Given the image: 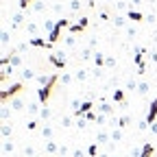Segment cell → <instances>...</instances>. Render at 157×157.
Segmentation results:
<instances>
[{
	"label": "cell",
	"mask_w": 157,
	"mask_h": 157,
	"mask_svg": "<svg viewBox=\"0 0 157 157\" xmlns=\"http://www.w3.org/2000/svg\"><path fill=\"white\" fill-rule=\"evenodd\" d=\"M59 78H61L59 74H52V78H50V83L37 90V101L42 103V105H46V107H48V101H50V96H52V90H55V85L59 83Z\"/></svg>",
	"instance_id": "cell-1"
},
{
	"label": "cell",
	"mask_w": 157,
	"mask_h": 157,
	"mask_svg": "<svg viewBox=\"0 0 157 157\" xmlns=\"http://www.w3.org/2000/svg\"><path fill=\"white\" fill-rule=\"evenodd\" d=\"M24 92V81H17V83H11L9 87H5L2 92H0V101H2V105H9V101H13V98L17 94Z\"/></svg>",
	"instance_id": "cell-2"
},
{
	"label": "cell",
	"mask_w": 157,
	"mask_h": 157,
	"mask_svg": "<svg viewBox=\"0 0 157 157\" xmlns=\"http://www.w3.org/2000/svg\"><path fill=\"white\" fill-rule=\"evenodd\" d=\"M70 24H72V22H70V20H66V17L57 20V26H55V31L48 35V42L55 46V44L59 42V37H61V31H63V29H70Z\"/></svg>",
	"instance_id": "cell-3"
},
{
	"label": "cell",
	"mask_w": 157,
	"mask_h": 157,
	"mask_svg": "<svg viewBox=\"0 0 157 157\" xmlns=\"http://www.w3.org/2000/svg\"><path fill=\"white\" fill-rule=\"evenodd\" d=\"M48 61H50V63H52L57 70H63V68H66V55H63V50L48 55Z\"/></svg>",
	"instance_id": "cell-4"
},
{
	"label": "cell",
	"mask_w": 157,
	"mask_h": 157,
	"mask_svg": "<svg viewBox=\"0 0 157 157\" xmlns=\"http://www.w3.org/2000/svg\"><path fill=\"white\" fill-rule=\"evenodd\" d=\"M87 24H90V20H87V17H81V20H78L76 24H70V29H68V31H70V35H76V33H83Z\"/></svg>",
	"instance_id": "cell-5"
},
{
	"label": "cell",
	"mask_w": 157,
	"mask_h": 157,
	"mask_svg": "<svg viewBox=\"0 0 157 157\" xmlns=\"http://www.w3.org/2000/svg\"><path fill=\"white\" fill-rule=\"evenodd\" d=\"M29 46H37V48H52V44L46 37H29Z\"/></svg>",
	"instance_id": "cell-6"
},
{
	"label": "cell",
	"mask_w": 157,
	"mask_h": 157,
	"mask_svg": "<svg viewBox=\"0 0 157 157\" xmlns=\"http://www.w3.org/2000/svg\"><path fill=\"white\" fill-rule=\"evenodd\" d=\"M157 120V98H155V101L151 103V107H148V113H146V122L148 124H153Z\"/></svg>",
	"instance_id": "cell-7"
},
{
	"label": "cell",
	"mask_w": 157,
	"mask_h": 157,
	"mask_svg": "<svg viewBox=\"0 0 157 157\" xmlns=\"http://www.w3.org/2000/svg\"><path fill=\"white\" fill-rule=\"evenodd\" d=\"M111 22H113L116 29H127V26H129V24H127V22H129V17H127V15H116Z\"/></svg>",
	"instance_id": "cell-8"
},
{
	"label": "cell",
	"mask_w": 157,
	"mask_h": 157,
	"mask_svg": "<svg viewBox=\"0 0 157 157\" xmlns=\"http://www.w3.org/2000/svg\"><path fill=\"white\" fill-rule=\"evenodd\" d=\"M111 142V133L109 131H98L96 133V144H107Z\"/></svg>",
	"instance_id": "cell-9"
},
{
	"label": "cell",
	"mask_w": 157,
	"mask_h": 157,
	"mask_svg": "<svg viewBox=\"0 0 157 157\" xmlns=\"http://www.w3.org/2000/svg\"><path fill=\"white\" fill-rule=\"evenodd\" d=\"M111 98H113V103H120L122 107H127V96H124V90H116Z\"/></svg>",
	"instance_id": "cell-10"
},
{
	"label": "cell",
	"mask_w": 157,
	"mask_h": 157,
	"mask_svg": "<svg viewBox=\"0 0 157 157\" xmlns=\"http://www.w3.org/2000/svg\"><path fill=\"white\" fill-rule=\"evenodd\" d=\"M133 63L140 68L144 66V48H135V55H133Z\"/></svg>",
	"instance_id": "cell-11"
},
{
	"label": "cell",
	"mask_w": 157,
	"mask_h": 157,
	"mask_svg": "<svg viewBox=\"0 0 157 157\" xmlns=\"http://www.w3.org/2000/svg\"><path fill=\"white\" fill-rule=\"evenodd\" d=\"M11 20H13V22H11V29H17V26H22V24H24V11H17V13H15Z\"/></svg>",
	"instance_id": "cell-12"
},
{
	"label": "cell",
	"mask_w": 157,
	"mask_h": 157,
	"mask_svg": "<svg viewBox=\"0 0 157 157\" xmlns=\"http://www.w3.org/2000/svg\"><path fill=\"white\" fill-rule=\"evenodd\" d=\"M113 105L111 103H101V107H98V113H103V116H113Z\"/></svg>",
	"instance_id": "cell-13"
},
{
	"label": "cell",
	"mask_w": 157,
	"mask_h": 157,
	"mask_svg": "<svg viewBox=\"0 0 157 157\" xmlns=\"http://www.w3.org/2000/svg\"><path fill=\"white\" fill-rule=\"evenodd\" d=\"M153 153H155V146H153L151 142H144V144H142V153H140V157H153Z\"/></svg>",
	"instance_id": "cell-14"
},
{
	"label": "cell",
	"mask_w": 157,
	"mask_h": 157,
	"mask_svg": "<svg viewBox=\"0 0 157 157\" xmlns=\"http://www.w3.org/2000/svg\"><path fill=\"white\" fill-rule=\"evenodd\" d=\"M94 63H96V68H103V66L107 63V57H105L103 52L96 50V52H94Z\"/></svg>",
	"instance_id": "cell-15"
},
{
	"label": "cell",
	"mask_w": 157,
	"mask_h": 157,
	"mask_svg": "<svg viewBox=\"0 0 157 157\" xmlns=\"http://www.w3.org/2000/svg\"><path fill=\"white\" fill-rule=\"evenodd\" d=\"M127 17H129V20H133V22H140V20H146V15H142L140 11H133V9H129V11H127Z\"/></svg>",
	"instance_id": "cell-16"
},
{
	"label": "cell",
	"mask_w": 157,
	"mask_h": 157,
	"mask_svg": "<svg viewBox=\"0 0 157 157\" xmlns=\"http://www.w3.org/2000/svg\"><path fill=\"white\" fill-rule=\"evenodd\" d=\"M55 26H57V22H55V20H48V17L44 20V24H42V29H44V33H48V35H50V33L55 31Z\"/></svg>",
	"instance_id": "cell-17"
},
{
	"label": "cell",
	"mask_w": 157,
	"mask_h": 157,
	"mask_svg": "<svg viewBox=\"0 0 157 157\" xmlns=\"http://www.w3.org/2000/svg\"><path fill=\"white\" fill-rule=\"evenodd\" d=\"M24 107H26V105H24V101H22V98H17V96H15L13 101H11V109H13V111H22Z\"/></svg>",
	"instance_id": "cell-18"
},
{
	"label": "cell",
	"mask_w": 157,
	"mask_h": 157,
	"mask_svg": "<svg viewBox=\"0 0 157 157\" xmlns=\"http://www.w3.org/2000/svg\"><path fill=\"white\" fill-rule=\"evenodd\" d=\"M59 148H61V146H59L55 140H46V153H52L55 155V153H59Z\"/></svg>",
	"instance_id": "cell-19"
},
{
	"label": "cell",
	"mask_w": 157,
	"mask_h": 157,
	"mask_svg": "<svg viewBox=\"0 0 157 157\" xmlns=\"http://www.w3.org/2000/svg\"><path fill=\"white\" fill-rule=\"evenodd\" d=\"M9 59H11V63H9V66H13V68H17L20 63H22V55H17V52H13V50H11Z\"/></svg>",
	"instance_id": "cell-20"
},
{
	"label": "cell",
	"mask_w": 157,
	"mask_h": 157,
	"mask_svg": "<svg viewBox=\"0 0 157 157\" xmlns=\"http://www.w3.org/2000/svg\"><path fill=\"white\" fill-rule=\"evenodd\" d=\"M39 105H42V103H39V101H37V98H35V101H33V103H29V113H31V116H35V113H39V111H42V109H39Z\"/></svg>",
	"instance_id": "cell-21"
},
{
	"label": "cell",
	"mask_w": 157,
	"mask_h": 157,
	"mask_svg": "<svg viewBox=\"0 0 157 157\" xmlns=\"http://www.w3.org/2000/svg\"><path fill=\"white\" fill-rule=\"evenodd\" d=\"M72 81H74V74H70V72H63L61 78H59V83H61V85H70Z\"/></svg>",
	"instance_id": "cell-22"
},
{
	"label": "cell",
	"mask_w": 157,
	"mask_h": 157,
	"mask_svg": "<svg viewBox=\"0 0 157 157\" xmlns=\"http://www.w3.org/2000/svg\"><path fill=\"white\" fill-rule=\"evenodd\" d=\"M116 122H118V124H116L118 129H124V127H129V122H131V118H129V116H120V118H118Z\"/></svg>",
	"instance_id": "cell-23"
},
{
	"label": "cell",
	"mask_w": 157,
	"mask_h": 157,
	"mask_svg": "<svg viewBox=\"0 0 157 157\" xmlns=\"http://www.w3.org/2000/svg\"><path fill=\"white\" fill-rule=\"evenodd\" d=\"M22 78H24V81H31V78H37V74H35V70L24 68V70H22Z\"/></svg>",
	"instance_id": "cell-24"
},
{
	"label": "cell",
	"mask_w": 157,
	"mask_h": 157,
	"mask_svg": "<svg viewBox=\"0 0 157 157\" xmlns=\"http://www.w3.org/2000/svg\"><path fill=\"white\" fill-rule=\"evenodd\" d=\"M148 90H151V85H148L146 81H142V83H137V94H140V96L148 94Z\"/></svg>",
	"instance_id": "cell-25"
},
{
	"label": "cell",
	"mask_w": 157,
	"mask_h": 157,
	"mask_svg": "<svg viewBox=\"0 0 157 157\" xmlns=\"http://www.w3.org/2000/svg\"><path fill=\"white\" fill-rule=\"evenodd\" d=\"M0 42H2V46H7V44L11 42V33H9L7 29H2V33H0Z\"/></svg>",
	"instance_id": "cell-26"
},
{
	"label": "cell",
	"mask_w": 157,
	"mask_h": 157,
	"mask_svg": "<svg viewBox=\"0 0 157 157\" xmlns=\"http://www.w3.org/2000/svg\"><path fill=\"white\" fill-rule=\"evenodd\" d=\"M78 57H81V59H94V52H92V48L87 46V48H81V52H78Z\"/></svg>",
	"instance_id": "cell-27"
},
{
	"label": "cell",
	"mask_w": 157,
	"mask_h": 157,
	"mask_svg": "<svg viewBox=\"0 0 157 157\" xmlns=\"http://www.w3.org/2000/svg\"><path fill=\"white\" fill-rule=\"evenodd\" d=\"M122 140V129H113L111 131V142L116 144V142H120Z\"/></svg>",
	"instance_id": "cell-28"
},
{
	"label": "cell",
	"mask_w": 157,
	"mask_h": 157,
	"mask_svg": "<svg viewBox=\"0 0 157 157\" xmlns=\"http://www.w3.org/2000/svg\"><path fill=\"white\" fill-rule=\"evenodd\" d=\"M26 31H29L33 37H37V33H39V29H37V24H35V22H29V24H26Z\"/></svg>",
	"instance_id": "cell-29"
},
{
	"label": "cell",
	"mask_w": 157,
	"mask_h": 157,
	"mask_svg": "<svg viewBox=\"0 0 157 157\" xmlns=\"http://www.w3.org/2000/svg\"><path fill=\"white\" fill-rule=\"evenodd\" d=\"M87 155H90V157H96V155H98V144H96V142H92V144L87 146Z\"/></svg>",
	"instance_id": "cell-30"
},
{
	"label": "cell",
	"mask_w": 157,
	"mask_h": 157,
	"mask_svg": "<svg viewBox=\"0 0 157 157\" xmlns=\"http://www.w3.org/2000/svg\"><path fill=\"white\" fill-rule=\"evenodd\" d=\"M85 78H87V70H78V72L74 74V81H78V83L85 81Z\"/></svg>",
	"instance_id": "cell-31"
},
{
	"label": "cell",
	"mask_w": 157,
	"mask_h": 157,
	"mask_svg": "<svg viewBox=\"0 0 157 157\" xmlns=\"http://www.w3.org/2000/svg\"><path fill=\"white\" fill-rule=\"evenodd\" d=\"M46 7H44V2H42V0H35V2H33V11L35 13H42Z\"/></svg>",
	"instance_id": "cell-32"
},
{
	"label": "cell",
	"mask_w": 157,
	"mask_h": 157,
	"mask_svg": "<svg viewBox=\"0 0 157 157\" xmlns=\"http://www.w3.org/2000/svg\"><path fill=\"white\" fill-rule=\"evenodd\" d=\"M13 148H15V146H13L11 140H5V142H2V151H5V153H13Z\"/></svg>",
	"instance_id": "cell-33"
},
{
	"label": "cell",
	"mask_w": 157,
	"mask_h": 157,
	"mask_svg": "<svg viewBox=\"0 0 157 157\" xmlns=\"http://www.w3.org/2000/svg\"><path fill=\"white\" fill-rule=\"evenodd\" d=\"M63 44H66V46H68V48H72V46H74V44H76V35H68V37H66V39H63Z\"/></svg>",
	"instance_id": "cell-34"
},
{
	"label": "cell",
	"mask_w": 157,
	"mask_h": 157,
	"mask_svg": "<svg viewBox=\"0 0 157 157\" xmlns=\"http://www.w3.org/2000/svg\"><path fill=\"white\" fill-rule=\"evenodd\" d=\"M39 116H42L44 120H50V118H52V111H50L48 107H42V111H39Z\"/></svg>",
	"instance_id": "cell-35"
},
{
	"label": "cell",
	"mask_w": 157,
	"mask_h": 157,
	"mask_svg": "<svg viewBox=\"0 0 157 157\" xmlns=\"http://www.w3.org/2000/svg\"><path fill=\"white\" fill-rule=\"evenodd\" d=\"M9 135H11V127L7 122H2V140H9Z\"/></svg>",
	"instance_id": "cell-36"
},
{
	"label": "cell",
	"mask_w": 157,
	"mask_h": 157,
	"mask_svg": "<svg viewBox=\"0 0 157 157\" xmlns=\"http://www.w3.org/2000/svg\"><path fill=\"white\" fill-rule=\"evenodd\" d=\"M42 135L46 137V140H52V127H48V124H46V127L42 129Z\"/></svg>",
	"instance_id": "cell-37"
},
{
	"label": "cell",
	"mask_w": 157,
	"mask_h": 157,
	"mask_svg": "<svg viewBox=\"0 0 157 157\" xmlns=\"http://www.w3.org/2000/svg\"><path fill=\"white\" fill-rule=\"evenodd\" d=\"M17 2H20V11H26V9H29V5H31V2H35V0H17Z\"/></svg>",
	"instance_id": "cell-38"
},
{
	"label": "cell",
	"mask_w": 157,
	"mask_h": 157,
	"mask_svg": "<svg viewBox=\"0 0 157 157\" xmlns=\"http://www.w3.org/2000/svg\"><path fill=\"white\" fill-rule=\"evenodd\" d=\"M76 127H78V131H85V129H87V120H85V118H78Z\"/></svg>",
	"instance_id": "cell-39"
},
{
	"label": "cell",
	"mask_w": 157,
	"mask_h": 157,
	"mask_svg": "<svg viewBox=\"0 0 157 157\" xmlns=\"http://www.w3.org/2000/svg\"><path fill=\"white\" fill-rule=\"evenodd\" d=\"M83 118H85V120H87V122H96V118H98V113H94V111H90V113H85Z\"/></svg>",
	"instance_id": "cell-40"
},
{
	"label": "cell",
	"mask_w": 157,
	"mask_h": 157,
	"mask_svg": "<svg viewBox=\"0 0 157 157\" xmlns=\"http://www.w3.org/2000/svg\"><path fill=\"white\" fill-rule=\"evenodd\" d=\"M61 127H63V129H66V127H72V118H70V116H63V118H61Z\"/></svg>",
	"instance_id": "cell-41"
},
{
	"label": "cell",
	"mask_w": 157,
	"mask_h": 157,
	"mask_svg": "<svg viewBox=\"0 0 157 157\" xmlns=\"http://www.w3.org/2000/svg\"><path fill=\"white\" fill-rule=\"evenodd\" d=\"M87 155V151H83V148H74L72 151V157H85Z\"/></svg>",
	"instance_id": "cell-42"
},
{
	"label": "cell",
	"mask_w": 157,
	"mask_h": 157,
	"mask_svg": "<svg viewBox=\"0 0 157 157\" xmlns=\"http://www.w3.org/2000/svg\"><path fill=\"white\" fill-rule=\"evenodd\" d=\"M127 90H131V92L135 90V92H137V81H133V78H129V81H127Z\"/></svg>",
	"instance_id": "cell-43"
},
{
	"label": "cell",
	"mask_w": 157,
	"mask_h": 157,
	"mask_svg": "<svg viewBox=\"0 0 157 157\" xmlns=\"http://www.w3.org/2000/svg\"><path fill=\"white\" fill-rule=\"evenodd\" d=\"M113 5H116V9H118V11H127V2H122V0H116Z\"/></svg>",
	"instance_id": "cell-44"
},
{
	"label": "cell",
	"mask_w": 157,
	"mask_h": 157,
	"mask_svg": "<svg viewBox=\"0 0 157 157\" xmlns=\"http://www.w3.org/2000/svg\"><path fill=\"white\" fill-rule=\"evenodd\" d=\"M70 9H72V11H78V9H81V0H72V2H70Z\"/></svg>",
	"instance_id": "cell-45"
},
{
	"label": "cell",
	"mask_w": 157,
	"mask_h": 157,
	"mask_svg": "<svg viewBox=\"0 0 157 157\" xmlns=\"http://www.w3.org/2000/svg\"><path fill=\"white\" fill-rule=\"evenodd\" d=\"M146 22H148V24H155V22H157V15H155V13H146Z\"/></svg>",
	"instance_id": "cell-46"
},
{
	"label": "cell",
	"mask_w": 157,
	"mask_h": 157,
	"mask_svg": "<svg viewBox=\"0 0 157 157\" xmlns=\"http://www.w3.org/2000/svg\"><path fill=\"white\" fill-rule=\"evenodd\" d=\"M37 124H39L37 120H29V124H26V129H29V131H35V129H37Z\"/></svg>",
	"instance_id": "cell-47"
},
{
	"label": "cell",
	"mask_w": 157,
	"mask_h": 157,
	"mask_svg": "<svg viewBox=\"0 0 157 157\" xmlns=\"http://www.w3.org/2000/svg\"><path fill=\"white\" fill-rule=\"evenodd\" d=\"M107 68H116V59L113 57H107V63H105Z\"/></svg>",
	"instance_id": "cell-48"
},
{
	"label": "cell",
	"mask_w": 157,
	"mask_h": 157,
	"mask_svg": "<svg viewBox=\"0 0 157 157\" xmlns=\"http://www.w3.org/2000/svg\"><path fill=\"white\" fill-rule=\"evenodd\" d=\"M96 122H98V124H105V122H107V116H103V113H98V118H96Z\"/></svg>",
	"instance_id": "cell-49"
},
{
	"label": "cell",
	"mask_w": 157,
	"mask_h": 157,
	"mask_svg": "<svg viewBox=\"0 0 157 157\" xmlns=\"http://www.w3.org/2000/svg\"><path fill=\"white\" fill-rule=\"evenodd\" d=\"M68 153H70V148H68L66 144H63L61 148H59V155H61V157H63V155H68Z\"/></svg>",
	"instance_id": "cell-50"
},
{
	"label": "cell",
	"mask_w": 157,
	"mask_h": 157,
	"mask_svg": "<svg viewBox=\"0 0 157 157\" xmlns=\"http://www.w3.org/2000/svg\"><path fill=\"white\" fill-rule=\"evenodd\" d=\"M127 35L129 37H135V26H127Z\"/></svg>",
	"instance_id": "cell-51"
},
{
	"label": "cell",
	"mask_w": 157,
	"mask_h": 157,
	"mask_svg": "<svg viewBox=\"0 0 157 157\" xmlns=\"http://www.w3.org/2000/svg\"><path fill=\"white\" fill-rule=\"evenodd\" d=\"M24 153H26L29 157H33V155H35V148H33V146H26V151H24Z\"/></svg>",
	"instance_id": "cell-52"
},
{
	"label": "cell",
	"mask_w": 157,
	"mask_h": 157,
	"mask_svg": "<svg viewBox=\"0 0 157 157\" xmlns=\"http://www.w3.org/2000/svg\"><path fill=\"white\" fill-rule=\"evenodd\" d=\"M98 15H101V20H109V13H107V11H101Z\"/></svg>",
	"instance_id": "cell-53"
},
{
	"label": "cell",
	"mask_w": 157,
	"mask_h": 157,
	"mask_svg": "<svg viewBox=\"0 0 157 157\" xmlns=\"http://www.w3.org/2000/svg\"><path fill=\"white\" fill-rule=\"evenodd\" d=\"M151 61H153V63H157V50H155V52H151Z\"/></svg>",
	"instance_id": "cell-54"
},
{
	"label": "cell",
	"mask_w": 157,
	"mask_h": 157,
	"mask_svg": "<svg viewBox=\"0 0 157 157\" xmlns=\"http://www.w3.org/2000/svg\"><path fill=\"white\" fill-rule=\"evenodd\" d=\"M151 131H153V133L157 135V122H153V124H151Z\"/></svg>",
	"instance_id": "cell-55"
},
{
	"label": "cell",
	"mask_w": 157,
	"mask_h": 157,
	"mask_svg": "<svg viewBox=\"0 0 157 157\" xmlns=\"http://www.w3.org/2000/svg\"><path fill=\"white\" fill-rule=\"evenodd\" d=\"M131 2H133V5H142V2H144V0H131Z\"/></svg>",
	"instance_id": "cell-56"
},
{
	"label": "cell",
	"mask_w": 157,
	"mask_h": 157,
	"mask_svg": "<svg viewBox=\"0 0 157 157\" xmlns=\"http://www.w3.org/2000/svg\"><path fill=\"white\" fill-rule=\"evenodd\" d=\"M87 5H90V7H94V5H96V0H87Z\"/></svg>",
	"instance_id": "cell-57"
},
{
	"label": "cell",
	"mask_w": 157,
	"mask_h": 157,
	"mask_svg": "<svg viewBox=\"0 0 157 157\" xmlns=\"http://www.w3.org/2000/svg\"><path fill=\"white\" fill-rule=\"evenodd\" d=\"M105 2H113V0H105Z\"/></svg>",
	"instance_id": "cell-58"
}]
</instances>
